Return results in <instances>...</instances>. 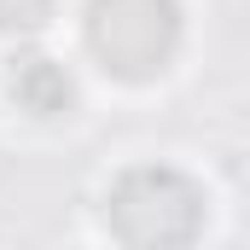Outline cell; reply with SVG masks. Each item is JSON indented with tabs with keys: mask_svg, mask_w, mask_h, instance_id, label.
<instances>
[{
	"mask_svg": "<svg viewBox=\"0 0 250 250\" xmlns=\"http://www.w3.org/2000/svg\"><path fill=\"white\" fill-rule=\"evenodd\" d=\"M6 93H12V105H18L23 117H35V123H59V117L76 111V99H82L76 70L64 59H53V53H23V59H12Z\"/></svg>",
	"mask_w": 250,
	"mask_h": 250,
	"instance_id": "3957f363",
	"label": "cell"
},
{
	"mask_svg": "<svg viewBox=\"0 0 250 250\" xmlns=\"http://www.w3.org/2000/svg\"><path fill=\"white\" fill-rule=\"evenodd\" d=\"M187 47V6L181 0H87L82 6V53L99 76L123 87L163 82Z\"/></svg>",
	"mask_w": 250,
	"mask_h": 250,
	"instance_id": "7a4b0ae2",
	"label": "cell"
},
{
	"mask_svg": "<svg viewBox=\"0 0 250 250\" xmlns=\"http://www.w3.org/2000/svg\"><path fill=\"white\" fill-rule=\"evenodd\" d=\"M204 227H209V187L169 157L128 163L105 187V233L117 245H192L204 239Z\"/></svg>",
	"mask_w": 250,
	"mask_h": 250,
	"instance_id": "6da1fadb",
	"label": "cell"
},
{
	"mask_svg": "<svg viewBox=\"0 0 250 250\" xmlns=\"http://www.w3.org/2000/svg\"><path fill=\"white\" fill-rule=\"evenodd\" d=\"M53 18H59V0H0V35L29 41V35L53 29Z\"/></svg>",
	"mask_w": 250,
	"mask_h": 250,
	"instance_id": "277c9868",
	"label": "cell"
}]
</instances>
